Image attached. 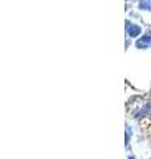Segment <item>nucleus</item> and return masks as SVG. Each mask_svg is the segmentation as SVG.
<instances>
[{"instance_id": "3", "label": "nucleus", "mask_w": 151, "mask_h": 159, "mask_svg": "<svg viewBox=\"0 0 151 159\" xmlns=\"http://www.w3.org/2000/svg\"><path fill=\"white\" fill-rule=\"evenodd\" d=\"M139 7L142 9H151V2H150V0H140V2H139Z\"/></svg>"}, {"instance_id": "4", "label": "nucleus", "mask_w": 151, "mask_h": 159, "mask_svg": "<svg viewBox=\"0 0 151 159\" xmlns=\"http://www.w3.org/2000/svg\"><path fill=\"white\" fill-rule=\"evenodd\" d=\"M131 159H133V158H131Z\"/></svg>"}, {"instance_id": "1", "label": "nucleus", "mask_w": 151, "mask_h": 159, "mask_svg": "<svg viewBox=\"0 0 151 159\" xmlns=\"http://www.w3.org/2000/svg\"><path fill=\"white\" fill-rule=\"evenodd\" d=\"M151 43V36H149V34H146V36H143L142 39H139L137 41V47L143 49V48H147L149 44Z\"/></svg>"}, {"instance_id": "2", "label": "nucleus", "mask_w": 151, "mask_h": 159, "mask_svg": "<svg viewBox=\"0 0 151 159\" xmlns=\"http://www.w3.org/2000/svg\"><path fill=\"white\" fill-rule=\"evenodd\" d=\"M129 34H130V37H137L138 34L140 33V28L138 25H130L129 27Z\"/></svg>"}]
</instances>
